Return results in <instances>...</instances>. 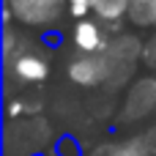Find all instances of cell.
<instances>
[{"label": "cell", "mask_w": 156, "mask_h": 156, "mask_svg": "<svg viewBox=\"0 0 156 156\" xmlns=\"http://www.w3.org/2000/svg\"><path fill=\"white\" fill-rule=\"evenodd\" d=\"M101 151H104L101 156H148V154H151V148H148L145 137H129V140L115 143V145L101 148Z\"/></svg>", "instance_id": "8"}, {"label": "cell", "mask_w": 156, "mask_h": 156, "mask_svg": "<svg viewBox=\"0 0 156 156\" xmlns=\"http://www.w3.org/2000/svg\"><path fill=\"white\" fill-rule=\"evenodd\" d=\"M5 69L22 85H38V82H44L49 77V60L41 58V55H36V52H27V49L22 55H16Z\"/></svg>", "instance_id": "5"}, {"label": "cell", "mask_w": 156, "mask_h": 156, "mask_svg": "<svg viewBox=\"0 0 156 156\" xmlns=\"http://www.w3.org/2000/svg\"><path fill=\"white\" fill-rule=\"evenodd\" d=\"M126 14H129V0H96L90 16H96L110 30V27H121V22H126Z\"/></svg>", "instance_id": "6"}, {"label": "cell", "mask_w": 156, "mask_h": 156, "mask_svg": "<svg viewBox=\"0 0 156 156\" xmlns=\"http://www.w3.org/2000/svg\"><path fill=\"white\" fill-rule=\"evenodd\" d=\"M3 5L14 14V22L36 30H58L63 16L69 14V0H3Z\"/></svg>", "instance_id": "1"}, {"label": "cell", "mask_w": 156, "mask_h": 156, "mask_svg": "<svg viewBox=\"0 0 156 156\" xmlns=\"http://www.w3.org/2000/svg\"><path fill=\"white\" fill-rule=\"evenodd\" d=\"M143 66L156 71V33L151 38H145V44H143Z\"/></svg>", "instance_id": "11"}, {"label": "cell", "mask_w": 156, "mask_h": 156, "mask_svg": "<svg viewBox=\"0 0 156 156\" xmlns=\"http://www.w3.org/2000/svg\"><path fill=\"white\" fill-rule=\"evenodd\" d=\"M19 33L14 30V25H5L3 27V60H5V66L16 58V55H22L25 49H19Z\"/></svg>", "instance_id": "9"}, {"label": "cell", "mask_w": 156, "mask_h": 156, "mask_svg": "<svg viewBox=\"0 0 156 156\" xmlns=\"http://www.w3.org/2000/svg\"><path fill=\"white\" fill-rule=\"evenodd\" d=\"M96 0H69V16L71 19H88L93 14Z\"/></svg>", "instance_id": "10"}, {"label": "cell", "mask_w": 156, "mask_h": 156, "mask_svg": "<svg viewBox=\"0 0 156 156\" xmlns=\"http://www.w3.org/2000/svg\"><path fill=\"white\" fill-rule=\"evenodd\" d=\"M71 41L77 47V52L82 55H96V52H107L110 49V36H107V25H101L96 16L88 19H77L71 27Z\"/></svg>", "instance_id": "3"}, {"label": "cell", "mask_w": 156, "mask_h": 156, "mask_svg": "<svg viewBox=\"0 0 156 156\" xmlns=\"http://www.w3.org/2000/svg\"><path fill=\"white\" fill-rule=\"evenodd\" d=\"M110 58L107 52H96V55H77L69 60V80L80 88H101L110 85Z\"/></svg>", "instance_id": "2"}, {"label": "cell", "mask_w": 156, "mask_h": 156, "mask_svg": "<svg viewBox=\"0 0 156 156\" xmlns=\"http://www.w3.org/2000/svg\"><path fill=\"white\" fill-rule=\"evenodd\" d=\"M126 22L137 30H154L156 27V0H129Z\"/></svg>", "instance_id": "7"}, {"label": "cell", "mask_w": 156, "mask_h": 156, "mask_svg": "<svg viewBox=\"0 0 156 156\" xmlns=\"http://www.w3.org/2000/svg\"><path fill=\"white\" fill-rule=\"evenodd\" d=\"M156 107V77L137 80L123 101V121H140Z\"/></svg>", "instance_id": "4"}]
</instances>
